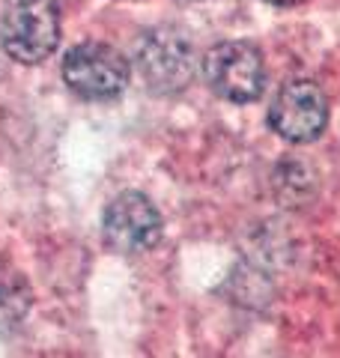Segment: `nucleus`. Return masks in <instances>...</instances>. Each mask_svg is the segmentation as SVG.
<instances>
[{"label": "nucleus", "instance_id": "2", "mask_svg": "<svg viewBox=\"0 0 340 358\" xmlns=\"http://www.w3.org/2000/svg\"><path fill=\"white\" fill-rule=\"evenodd\" d=\"M203 75L215 96L224 102L248 105L266 90V60L254 42L230 39L212 45L203 57Z\"/></svg>", "mask_w": 340, "mask_h": 358}, {"label": "nucleus", "instance_id": "6", "mask_svg": "<svg viewBox=\"0 0 340 358\" xmlns=\"http://www.w3.org/2000/svg\"><path fill=\"white\" fill-rule=\"evenodd\" d=\"M101 233L117 254H143L162 239V215L146 194L122 192L108 203Z\"/></svg>", "mask_w": 340, "mask_h": 358}, {"label": "nucleus", "instance_id": "5", "mask_svg": "<svg viewBox=\"0 0 340 358\" xmlns=\"http://www.w3.org/2000/svg\"><path fill=\"white\" fill-rule=\"evenodd\" d=\"M269 126L290 143H313L328 126V99L320 84L292 78L269 108Z\"/></svg>", "mask_w": 340, "mask_h": 358}, {"label": "nucleus", "instance_id": "1", "mask_svg": "<svg viewBox=\"0 0 340 358\" xmlns=\"http://www.w3.org/2000/svg\"><path fill=\"white\" fill-rule=\"evenodd\" d=\"M0 45L24 66L45 63L60 45L57 0H6L0 15Z\"/></svg>", "mask_w": 340, "mask_h": 358}, {"label": "nucleus", "instance_id": "8", "mask_svg": "<svg viewBox=\"0 0 340 358\" xmlns=\"http://www.w3.org/2000/svg\"><path fill=\"white\" fill-rule=\"evenodd\" d=\"M269 6H281V9H287V6H296V3H302V0H266Z\"/></svg>", "mask_w": 340, "mask_h": 358}, {"label": "nucleus", "instance_id": "4", "mask_svg": "<svg viewBox=\"0 0 340 358\" xmlns=\"http://www.w3.org/2000/svg\"><path fill=\"white\" fill-rule=\"evenodd\" d=\"M194 48L173 27L150 30L138 45V69L155 93H179L194 78Z\"/></svg>", "mask_w": 340, "mask_h": 358}, {"label": "nucleus", "instance_id": "7", "mask_svg": "<svg viewBox=\"0 0 340 358\" xmlns=\"http://www.w3.org/2000/svg\"><path fill=\"white\" fill-rule=\"evenodd\" d=\"M30 293L18 272L0 266V326H18V320L24 317Z\"/></svg>", "mask_w": 340, "mask_h": 358}, {"label": "nucleus", "instance_id": "3", "mask_svg": "<svg viewBox=\"0 0 340 358\" xmlns=\"http://www.w3.org/2000/svg\"><path fill=\"white\" fill-rule=\"evenodd\" d=\"M63 81L87 102H108L129 87L132 66L117 48L105 42H81L66 51Z\"/></svg>", "mask_w": 340, "mask_h": 358}]
</instances>
